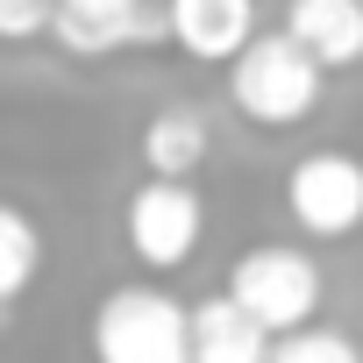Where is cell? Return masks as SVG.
<instances>
[{"mask_svg": "<svg viewBox=\"0 0 363 363\" xmlns=\"http://www.w3.org/2000/svg\"><path fill=\"white\" fill-rule=\"evenodd\" d=\"M271 328L235 299V292H214L193 306V363H271Z\"/></svg>", "mask_w": 363, "mask_h": 363, "instance_id": "52a82bcc", "label": "cell"}, {"mask_svg": "<svg viewBox=\"0 0 363 363\" xmlns=\"http://www.w3.org/2000/svg\"><path fill=\"white\" fill-rule=\"evenodd\" d=\"M285 207L313 242H342L363 228V164L342 150H313L285 178Z\"/></svg>", "mask_w": 363, "mask_h": 363, "instance_id": "277c9868", "label": "cell"}, {"mask_svg": "<svg viewBox=\"0 0 363 363\" xmlns=\"http://www.w3.org/2000/svg\"><path fill=\"white\" fill-rule=\"evenodd\" d=\"M171 36L200 65H235L257 43V0H171Z\"/></svg>", "mask_w": 363, "mask_h": 363, "instance_id": "8992f818", "label": "cell"}, {"mask_svg": "<svg viewBox=\"0 0 363 363\" xmlns=\"http://www.w3.org/2000/svg\"><path fill=\"white\" fill-rule=\"evenodd\" d=\"M100 363H193V306H178L157 285H121L93 313Z\"/></svg>", "mask_w": 363, "mask_h": 363, "instance_id": "7a4b0ae2", "label": "cell"}, {"mask_svg": "<svg viewBox=\"0 0 363 363\" xmlns=\"http://www.w3.org/2000/svg\"><path fill=\"white\" fill-rule=\"evenodd\" d=\"M200 228H207V214L186 178H143L128 193V250L150 271H178L200 250Z\"/></svg>", "mask_w": 363, "mask_h": 363, "instance_id": "5b68a950", "label": "cell"}, {"mask_svg": "<svg viewBox=\"0 0 363 363\" xmlns=\"http://www.w3.org/2000/svg\"><path fill=\"white\" fill-rule=\"evenodd\" d=\"M8 313H15V299H0V328H8Z\"/></svg>", "mask_w": 363, "mask_h": 363, "instance_id": "4fadbf2b", "label": "cell"}, {"mask_svg": "<svg viewBox=\"0 0 363 363\" xmlns=\"http://www.w3.org/2000/svg\"><path fill=\"white\" fill-rule=\"evenodd\" d=\"M36 271H43V235H36V221H29L22 207L0 200V299H22V292L36 285Z\"/></svg>", "mask_w": 363, "mask_h": 363, "instance_id": "30bf717a", "label": "cell"}, {"mask_svg": "<svg viewBox=\"0 0 363 363\" xmlns=\"http://www.w3.org/2000/svg\"><path fill=\"white\" fill-rule=\"evenodd\" d=\"M228 292L271 335H292V328H313V313H320V264L306 250H292V242H257V250L235 257Z\"/></svg>", "mask_w": 363, "mask_h": 363, "instance_id": "3957f363", "label": "cell"}, {"mask_svg": "<svg viewBox=\"0 0 363 363\" xmlns=\"http://www.w3.org/2000/svg\"><path fill=\"white\" fill-rule=\"evenodd\" d=\"M271 363H363V349L342 328H292V335H278Z\"/></svg>", "mask_w": 363, "mask_h": 363, "instance_id": "8fae6325", "label": "cell"}, {"mask_svg": "<svg viewBox=\"0 0 363 363\" xmlns=\"http://www.w3.org/2000/svg\"><path fill=\"white\" fill-rule=\"evenodd\" d=\"M285 36H299L328 72L363 65V0H285Z\"/></svg>", "mask_w": 363, "mask_h": 363, "instance_id": "ba28073f", "label": "cell"}, {"mask_svg": "<svg viewBox=\"0 0 363 363\" xmlns=\"http://www.w3.org/2000/svg\"><path fill=\"white\" fill-rule=\"evenodd\" d=\"M72 8H107V0H72Z\"/></svg>", "mask_w": 363, "mask_h": 363, "instance_id": "5bb4252c", "label": "cell"}, {"mask_svg": "<svg viewBox=\"0 0 363 363\" xmlns=\"http://www.w3.org/2000/svg\"><path fill=\"white\" fill-rule=\"evenodd\" d=\"M320 79H328V65L299 36H257L228 65V100L257 128H292V121H306L320 107Z\"/></svg>", "mask_w": 363, "mask_h": 363, "instance_id": "6da1fadb", "label": "cell"}, {"mask_svg": "<svg viewBox=\"0 0 363 363\" xmlns=\"http://www.w3.org/2000/svg\"><path fill=\"white\" fill-rule=\"evenodd\" d=\"M143 164L150 178H193L207 164V114L193 107H164L143 121Z\"/></svg>", "mask_w": 363, "mask_h": 363, "instance_id": "9c48e42d", "label": "cell"}, {"mask_svg": "<svg viewBox=\"0 0 363 363\" xmlns=\"http://www.w3.org/2000/svg\"><path fill=\"white\" fill-rule=\"evenodd\" d=\"M50 22H57V0H0V36L8 43L50 36Z\"/></svg>", "mask_w": 363, "mask_h": 363, "instance_id": "7c38bea8", "label": "cell"}]
</instances>
